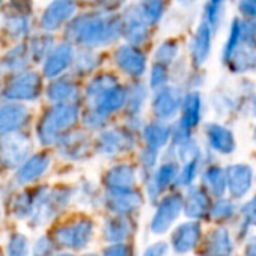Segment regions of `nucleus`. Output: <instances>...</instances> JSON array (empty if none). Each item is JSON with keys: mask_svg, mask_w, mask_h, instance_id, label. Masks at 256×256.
Segmentation results:
<instances>
[{"mask_svg": "<svg viewBox=\"0 0 256 256\" xmlns=\"http://www.w3.org/2000/svg\"><path fill=\"white\" fill-rule=\"evenodd\" d=\"M54 244L53 240L47 235H41L36 238L35 244L30 248V256H54Z\"/></svg>", "mask_w": 256, "mask_h": 256, "instance_id": "4c0bfd02", "label": "nucleus"}, {"mask_svg": "<svg viewBox=\"0 0 256 256\" xmlns=\"http://www.w3.org/2000/svg\"><path fill=\"white\" fill-rule=\"evenodd\" d=\"M241 11L244 12H256V0H242L241 2Z\"/></svg>", "mask_w": 256, "mask_h": 256, "instance_id": "49530a36", "label": "nucleus"}, {"mask_svg": "<svg viewBox=\"0 0 256 256\" xmlns=\"http://www.w3.org/2000/svg\"><path fill=\"white\" fill-rule=\"evenodd\" d=\"M126 104V88L116 84L102 95H100L96 100H94L89 104V108L98 113L101 118L108 119L113 113L119 112Z\"/></svg>", "mask_w": 256, "mask_h": 256, "instance_id": "f3484780", "label": "nucleus"}, {"mask_svg": "<svg viewBox=\"0 0 256 256\" xmlns=\"http://www.w3.org/2000/svg\"><path fill=\"white\" fill-rule=\"evenodd\" d=\"M181 208H182V199L178 194H168L166 198H163L158 202L156 212L151 218L150 230L154 235H162L168 232L170 226L175 223V220L178 218Z\"/></svg>", "mask_w": 256, "mask_h": 256, "instance_id": "9d476101", "label": "nucleus"}, {"mask_svg": "<svg viewBox=\"0 0 256 256\" xmlns=\"http://www.w3.org/2000/svg\"><path fill=\"white\" fill-rule=\"evenodd\" d=\"M150 35V26L142 20L134 5L126 8L120 17V36L126 40L130 46H142Z\"/></svg>", "mask_w": 256, "mask_h": 256, "instance_id": "f8f14e48", "label": "nucleus"}, {"mask_svg": "<svg viewBox=\"0 0 256 256\" xmlns=\"http://www.w3.org/2000/svg\"><path fill=\"white\" fill-rule=\"evenodd\" d=\"M52 48H53V36L47 35V34L34 36L28 47L30 59H34L36 62H44V59L52 52Z\"/></svg>", "mask_w": 256, "mask_h": 256, "instance_id": "72a5a7b5", "label": "nucleus"}, {"mask_svg": "<svg viewBox=\"0 0 256 256\" xmlns=\"http://www.w3.org/2000/svg\"><path fill=\"white\" fill-rule=\"evenodd\" d=\"M34 202H35V194L30 192H23L18 193L11 204V212L16 218L18 220H26L32 216L34 211Z\"/></svg>", "mask_w": 256, "mask_h": 256, "instance_id": "2f4dec72", "label": "nucleus"}, {"mask_svg": "<svg viewBox=\"0 0 256 256\" xmlns=\"http://www.w3.org/2000/svg\"><path fill=\"white\" fill-rule=\"evenodd\" d=\"M2 2H4V0H0V4H2Z\"/></svg>", "mask_w": 256, "mask_h": 256, "instance_id": "864d4df0", "label": "nucleus"}, {"mask_svg": "<svg viewBox=\"0 0 256 256\" xmlns=\"http://www.w3.org/2000/svg\"><path fill=\"white\" fill-rule=\"evenodd\" d=\"M199 110H200L199 96L196 94L187 95L182 102V118L180 120V126L184 128V130H188L190 126H193L199 119Z\"/></svg>", "mask_w": 256, "mask_h": 256, "instance_id": "7c9ffc66", "label": "nucleus"}, {"mask_svg": "<svg viewBox=\"0 0 256 256\" xmlns=\"http://www.w3.org/2000/svg\"><path fill=\"white\" fill-rule=\"evenodd\" d=\"M42 90L41 76L35 71H23L16 74L6 88L4 89V96L6 101L12 102H24L35 101Z\"/></svg>", "mask_w": 256, "mask_h": 256, "instance_id": "423d86ee", "label": "nucleus"}, {"mask_svg": "<svg viewBox=\"0 0 256 256\" xmlns=\"http://www.w3.org/2000/svg\"><path fill=\"white\" fill-rule=\"evenodd\" d=\"M89 2H101V0H89Z\"/></svg>", "mask_w": 256, "mask_h": 256, "instance_id": "3c124183", "label": "nucleus"}, {"mask_svg": "<svg viewBox=\"0 0 256 256\" xmlns=\"http://www.w3.org/2000/svg\"><path fill=\"white\" fill-rule=\"evenodd\" d=\"M32 151V142L29 136L23 133L0 138V166L5 169H17L23 164Z\"/></svg>", "mask_w": 256, "mask_h": 256, "instance_id": "0eeeda50", "label": "nucleus"}, {"mask_svg": "<svg viewBox=\"0 0 256 256\" xmlns=\"http://www.w3.org/2000/svg\"><path fill=\"white\" fill-rule=\"evenodd\" d=\"M178 175V166L175 162H164L163 164L156 169V172L151 174L150 180L146 181V194L151 202L157 200L158 196L163 193V190L176 178Z\"/></svg>", "mask_w": 256, "mask_h": 256, "instance_id": "412c9836", "label": "nucleus"}, {"mask_svg": "<svg viewBox=\"0 0 256 256\" xmlns=\"http://www.w3.org/2000/svg\"><path fill=\"white\" fill-rule=\"evenodd\" d=\"M220 5H222V0H211V4L208 6V22L210 23H217Z\"/></svg>", "mask_w": 256, "mask_h": 256, "instance_id": "a18cd8bd", "label": "nucleus"}, {"mask_svg": "<svg viewBox=\"0 0 256 256\" xmlns=\"http://www.w3.org/2000/svg\"><path fill=\"white\" fill-rule=\"evenodd\" d=\"M80 110L77 104H56L48 108L36 125V138L42 146L56 145V142L66 134L77 124Z\"/></svg>", "mask_w": 256, "mask_h": 256, "instance_id": "f03ea898", "label": "nucleus"}, {"mask_svg": "<svg viewBox=\"0 0 256 256\" xmlns=\"http://www.w3.org/2000/svg\"><path fill=\"white\" fill-rule=\"evenodd\" d=\"M210 50V28L202 24L193 40V59L196 64H202L206 59Z\"/></svg>", "mask_w": 256, "mask_h": 256, "instance_id": "f704fd0d", "label": "nucleus"}, {"mask_svg": "<svg viewBox=\"0 0 256 256\" xmlns=\"http://www.w3.org/2000/svg\"><path fill=\"white\" fill-rule=\"evenodd\" d=\"M5 30L14 40L24 38L30 30V20H29V17L26 14L10 16L5 20Z\"/></svg>", "mask_w": 256, "mask_h": 256, "instance_id": "473e14b6", "label": "nucleus"}, {"mask_svg": "<svg viewBox=\"0 0 256 256\" xmlns=\"http://www.w3.org/2000/svg\"><path fill=\"white\" fill-rule=\"evenodd\" d=\"M148 98V89L142 83H133L130 88H126V116H128V126L130 130L138 132L140 128V114L144 110V106Z\"/></svg>", "mask_w": 256, "mask_h": 256, "instance_id": "dca6fc26", "label": "nucleus"}, {"mask_svg": "<svg viewBox=\"0 0 256 256\" xmlns=\"http://www.w3.org/2000/svg\"><path fill=\"white\" fill-rule=\"evenodd\" d=\"M116 84H119V82H118V78H116L113 74L104 72V74H100V76L94 77V78L88 83L86 90H84L88 104H90L94 100H96L100 95H102L104 92H107L108 89H112V88L116 86Z\"/></svg>", "mask_w": 256, "mask_h": 256, "instance_id": "bb28decb", "label": "nucleus"}, {"mask_svg": "<svg viewBox=\"0 0 256 256\" xmlns=\"http://www.w3.org/2000/svg\"><path fill=\"white\" fill-rule=\"evenodd\" d=\"M166 254H168V244L163 241H158V242L148 246L144 250L142 256H166Z\"/></svg>", "mask_w": 256, "mask_h": 256, "instance_id": "c03bdc74", "label": "nucleus"}, {"mask_svg": "<svg viewBox=\"0 0 256 256\" xmlns=\"http://www.w3.org/2000/svg\"><path fill=\"white\" fill-rule=\"evenodd\" d=\"M29 60H30V54H29L28 46L17 44L0 59V72H4V74L23 72L26 66L29 65Z\"/></svg>", "mask_w": 256, "mask_h": 256, "instance_id": "b1692460", "label": "nucleus"}, {"mask_svg": "<svg viewBox=\"0 0 256 256\" xmlns=\"http://www.w3.org/2000/svg\"><path fill=\"white\" fill-rule=\"evenodd\" d=\"M136 146V132L130 128H107L101 130L95 140V151L102 157H116Z\"/></svg>", "mask_w": 256, "mask_h": 256, "instance_id": "39448f33", "label": "nucleus"}, {"mask_svg": "<svg viewBox=\"0 0 256 256\" xmlns=\"http://www.w3.org/2000/svg\"><path fill=\"white\" fill-rule=\"evenodd\" d=\"M58 154L64 160L82 162L89 157L92 151V140L84 132H68L56 142Z\"/></svg>", "mask_w": 256, "mask_h": 256, "instance_id": "1a4fd4ad", "label": "nucleus"}, {"mask_svg": "<svg viewBox=\"0 0 256 256\" xmlns=\"http://www.w3.org/2000/svg\"><path fill=\"white\" fill-rule=\"evenodd\" d=\"M157 157H158V152H157V151L144 148L142 152H140V156H139L142 169H144L145 172H151V169H154V166L157 164Z\"/></svg>", "mask_w": 256, "mask_h": 256, "instance_id": "79ce46f5", "label": "nucleus"}, {"mask_svg": "<svg viewBox=\"0 0 256 256\" xmlns=\"http://www.w3.org/2000/svg\"><path fill=\"white\" fill-rule=\"evenodd\" d=\"M142 134H144V140H145V148L158 152L168 144L172 132L168 124L157 120V122H150V124L144 125Z\"/></svg>", "mask_w": 256, "mask_h": 256, "instance_id": "393cba45", "label": "nucleus"}, {"mask_svg": "<svg viewBox=\"0 0 256 256\" xmlns=\"http://www.w3.org/2000/svg\"><path fill=\"white\" fill-rule=\"evenodd\" d=\"M0 220H2V210H0Z\"/></svg>", "mask_w": 256, "mask_h": 256, "instance_id": "603ef678", "label": "nucleus"}, {"mask_svg": "<svg viewBox=\"0 0 256 256\" xmlns=\"http://www.w3.org/2000/svg\"><path fill=\"white\" fill-rule=\"evenodd\" d=\"M76 0H52L41 17V28L46 32H53L66 23L76 12Z\"/></svg>", "mask_w": 256, "mask_h": 256, "instance_id": "2eb2a0df", "label": "nucleus"}, {"mask_svg": "<svg viewBox=\"0 0 256 256\" xmlns=\"http://www.w3.org/2000/svg\"><path fill=\"white\" fill-rule=\"evenodd\" d=\"M74 199L84 208H96L102 202V194H100L98 187L92 181H83L74 190Z\"/></svg>", "mask_w": 256, "mask_h": 256, "instance_id": "cd10ccee", "label": "nucleus"}, {"mask_svg": "<svg viewBox=\"0 0 256 256\" xmlns=\"http://www.w3.org/2000/svg\"><path fill=\"white\" fill-rule=\"evenodd\" d=\"M65 35L83 48L104 47L120 38V17L110 11L82 14L70 22Z\"/></svg>", "mask_w": 256, "mask_h": 256, "instance_id": "f257e3e1", "label": "nucleus"}, {"mask_svg": "<svg viewBox=\"0 0 256 256\" xmlns=\"http://www.w3.org/2000/svg\"><path fill=\"white\" fill-rule=\"evenodd\" d=\"M176 54H178V46H176V42L166 41V42H163L157 48V52H156V60H157V64L166 66V65H169V64L174 62V59L176 58Z\"/></svg>", "mask_w": 256, "mask_h": 256, "instance_id": "e433bc0d", "label": "nucleus"}, {"mask_svg": "<svg viewBox=\"0 0 256 256\" xmlns=\"http://www.w3.org/2000/svg\"><path fill=\"white\" fill-rule=\"evenodd\" d=\"M95 234V224L88 217H80L60 224L54 230V241L68 250L86 248Z\"/></svg>", "mask_w": 256, "mask_h": 256, "instance_id": "20e7f679", "label": "nucleus"}, {"mask_svg": "<svg viewBox=\"0 0 256 256\" xmlns=\"http://www.w3.org/2000/svg\"><path fill=\"white\" fill-rule=\"evenodd\" d=\"M100 65V58L89 48H83L74 54L72 59V72L77 76H88L94 72Z\"/></svg>", "mask_w": 256, "mask_h": 256, "instance_id": "c85d7f7f", "label": "nucleus"}, {"mask_svg": "<svg viewBox=\"0 0 256 256\" xmlns=\"http://www.w3.org/2000/svg\"><path fill=\"white\" fill-rule=\"evenodd\" d=\"M134 230V224L132 218L113 216L107 218L102 224V238L108 244H120L132 236Z\"/></svg>", "mask_w": 256, "mask_h": 256, "instance_id": "5701e85b", "label": "nucleus"}, {"mask_svg": "<svg viewBox=\"0 0 256 256\" xmlns=\"http://www.w3.org/2000/svg\"><path fill=\"white\" fill-rule=\"evenodd\" d=\"M118 68L130 77H142L146 71V58L134 46L122 44L114 53Z\"/></svg>", "mask_w": 256, "mask_h": 256, "instance_id": "4468645a", "label": "nucleus"}, {"mask_svg": "<svg viewBox=\"0 0 256 256\" xmlns=\"http://www.w3.org/2000/svg\"><path fill=\"white\" fill-rule=\"evenodd\" d=\"M134 8L142 17V20L148 26H151L160 22L164 11V4L163 0H138Z\"/></svg>", "mask_w": 256, "mask_h": 256, "instance_id": "c756f323", "label": "nucleus"}, {"mask_svg": "<svg viewBox=\"0 0 256 256\" xmlns=\"http://www.w3.org/2000/svg\"><path fill=\"white\" fill-rule=\"evenodd\" d=\"M52 164V157L46 152H40L35 156H30L23 164L17 168L16 172V182L18 186H26L30 184L36 180H40L46 172L48 170Z\"/></svg>", "mask_w": 256, "mask_h": 256, "instance_id": "a211bd4d", "label": "nucleus"}, {"mask_svg": "<svg viewBox=\"0 0 256 256\" xmlns=\"http://www.w3.org/2000/svg\"><path fill=\"white\" fill-rule=\"evenodd\" d=\"M168 82V71H166V66L164 65H160V64H156L151 70V77H150V84L152 89H162L164 88Z\"/></svg>", "mask_w": 256, "mask_h": 256, "instance_id": "ea45409f", "label": "nucleus"}, {"mask_svg": "<svg viewBox=\"0 0 256 256\" xmlns=\"http://www.w3.org/2000/svg\"><path fill=\"white\" fill-rule=\"evenodd\" d=\"M6 256H30L29 240L23 234L11 235L6 247Z\"/></svg>", "mask_w": 256, "mask_h": 256, "instance_id": "c9c22d12", "label": "nucleus"}, {"mask_svg": "<svg viewBox=\"0 0 256 256\" xmlns=\"http://www.w3.org/2000/svg\"><path fill=\"white\" fill-rule=\"evenodd\" d=\"M84 256H96V254H95V253H86Z\"/></svg>", "mask_w": 256, "mask_h": 256, "instance_id": "8fccbe9b", "label": "nucleus"}, {"mask_svg": "<svg viewBox=\"0 0 256 256\" xmlns=\"http://www.w3.org/2000/svg\"><path fill=\"white\" fill-rule=\"evenodd\" d=\"M138 181V170L130 163H118L104 175L107 190H132Z\"/></svg>", "mask_w": 256, "mask_h": 256, "instance_id": "aec40b11", "label": "nucleus"}, {"mask_svg": "<svg viewBox=\"0 0 256 256\" xmlns=\"http://www.w3.org/2000/svg\"><path fill=\"white\" fill-rule=\"evenodd\" d=\"M107 119L101 118L98 113H95L94 110L88 108L83 114V124L89 128V130H101V128L106 125Z\"/></svg>", "mask_w": 256, "mask_h": 256, "instance_id": "a19ab883", "label": "nucleus"}, {"mask_svg": "<svg viewBox=\"0 0 256 256\" xmlns=\"http://www.w3.org/2000/svg\"><path fill=\"white\" fill-rule=\"evenodd\" d=\"M181 104V94L176 88L164 86L158 89L152 98V113L160 120L174 118Z\"/></svg>", "mask_w": 256, "mask_h": 256, "instance_id": "6ab92c4d", "label": "nucleus"}, {"mask_svg": "<svg viewBox=\"0 0 256 256\" xmlns=\"http://www.w3.org/2000/svg\"><path fill=\"white\" fill-rule=\"evenodd\" d=\"M112 214L119 217H130L144 205V196L136 190H107L101 202Z\"/></svg>", "mask_w": 256, "mask_h": 256, "instance_id": "6e6552de", "label": "nucleus"}, {"mask_svg": "<svg viewBox=\"0 0 256 256\" xmlns=\"http://www.w3.org/2000/svg\"><path fill=\"white\" fill-rule=\"evenodd\" d=\"M204 205H205V199L204 196L198 192V190H192L190 196L186 202V212L190 217H198L202 214L204 211Z\"/></svg>", "mask_w": 256, "mask_h": 256, "instance_id": "58836bf2", "label": "nucleus"}, {"mask_svg": "<svg viewBox=\"0 0 256 256\" xmlns=\"http://www.w3.org/2000/svg\"><path fill=\"white\" fill-rule=\"evenodd\" d=\"M74 199V188L70 186H58L53 188L40 187L35 192L34 211L29 217L32 228H42L56 218L64 210L68 208Z\"/></svg>", "mask_w": 256, "mask_h": 256, "instance_id": "7ed1b4c3", "label": "nucleus"}, {"mask_svg": "<svg viewBox=\"0 0 256 256\" xmlns=\"http://www.w3.org/2000/svg\"><path fill=\"white\" fill-rule=\"evenodd\" d=\"M102 256H133L132 247L126 242H120V244H108Z\"/></svg>", "mask_w": 256, "mask_h": 256, "instance_id": "37998d69", "label": "nucleus"}, {"mask_svg": "<svg viewBox=\"0 0 256 256\" xmlns=\"http://www.w3.org/2000/svg\"><path fill=\"white\" fill-rule=\"evenodd\" d=\"M29 119L30 112L23 102H4L0 106V138L20 133Z\"/></svg>", "mask_w": 256, "mask_h": 256, "instance_id": "9b49d317", "label": "nucleus"}, {"mask_svg": "<svg viewBox=\"0 0 256 256\" xmlns=\"http://www.w3.org/2000/svg\"><path fill=\"white\" fill-rule=\"evenodd\" d=\"M54 256H74V254L70 253V252H64V253H59V254H54Z\"/></svg>", "mask_w": 256, "mask_h": 256, "instance_id": "09e8293b", "label": "nucleus"}, {"mask_svg": "<svg viewBox=\"0 0 256 256\" xmlns=\"http://www.w3.org/2000/svg\"><path fill=\"white\" fill-rule=\"evenodd\" d=\"M180 4H182V5H190V4H193L194 0H178Z\"/></svg>", "mask_w": 256, "mask_h": 256, "instance_id": "de8ad7c7", "label": "nucleus"}, {"mask_svg": "<svg viewBox=\"0 0 256 256\" xmlns=\"http://www.w3.org/2000/svg\"><path fill=\"white\" fill-rule=\"evenodd\" d=\"M47 98L56 104H76L78 98V88L71 77H58L47 88Z\"/></svg>", "mask_w": 256, "mask_h": 256, "instance_id": "4be33fe9", "label": "nucleus"}, {"mask_svg": "<svg viewBox=\"0 0 256 256\" xmlns=\"http://www.w3.org/2000/svg\"><path fill=\"white\" fill-rule=\"evenodd\" d=\"M199 238V226L194 223L180 224L172 235V247L178 253H186L196 246Z\"/></svg>", "mask_w": 256, "mask_h": 256, "instance_id": "a878e982", "label": "nucleus"}, {"mask_svg": "<svg viewBox=\"0 0 256 256\" xmlns=\"http://www.w3.org/2000/svg\"><path fill=\"white\" fill-rule=\"evenodd\" d=\"M74 54H76L74 47L70 42H62L53 47L42 64L44 77L52 80L60 77L72 65Z\"/></svg>", "mask_w": 256, "mask_h": 256, "instance_id": "ddd939ff", "label": "nucleus"}]
</instances>
